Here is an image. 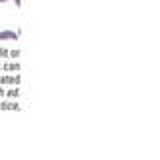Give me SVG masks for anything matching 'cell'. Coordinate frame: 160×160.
I'll list each match as a JSON object with an SVG mask.
<instances>
[{"label":"cell","instance_id":"1","mask_svg":"<svg viewBox=\"0 0 160 160\" xmlns=\"http://www.w3.org/2000/svg\"><path fill=\"white\" fill-rule=\"evenodd\" d=\"M16 38H18V32H12V30L0 32V40H16Z\"/></svg>","mask_w":160,"mask_h":160},{"label":"cell","instance_id":"3","mask_svg":"<svg viewBox=\"0 0 160 160\" xmlns=\"http://www.w3.org/2000/svg\"><path fill=\"white\" fill-rule=\"evenodd\" d=\"M2 2H8V0H0V4H2Z\"/></svg>","mask_w":160,"mask_h":160},{"label":"cell","instance_id":"2","mask_svg":"<svg viewBox=\"0 0 160 160\" xmlns=\"http://www.w3.org/2000/svg\"><path fill=\"white\" fill-rule=\"evenodd\" d=\"M16 2V6H22V0H14Z\"/></svg>","mask_w":160,"mask_h":160}]
</instances>
